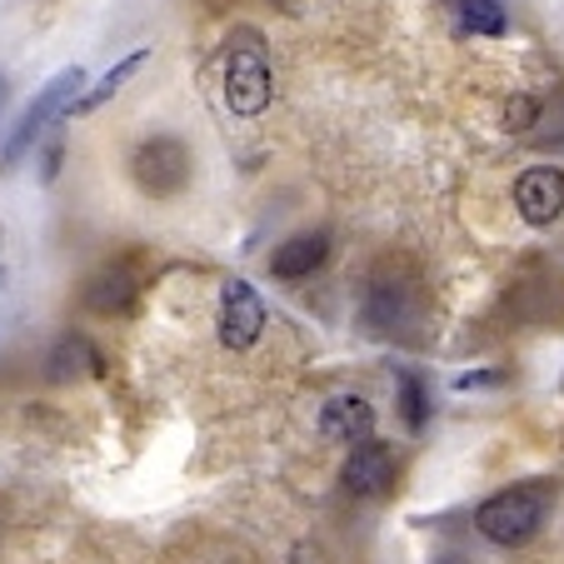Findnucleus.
Here are the masks:
<instances>
[{
  "label": "nucleus",
  "instance_id": "3",
  "mask_svg": "<svg viewBox=\"0 0 564 564\" xmlns=\"http://www.w3.org/2000/svg\"><path fill=\"white\" fill-rule=\"evenodd\" d=\"M86 96V70L80 65H65L61 75H51L41 86V96L25 106V116L15 120V130H11V140H6V160H21L25 150L41 140V130L51 126L55 116H65V110H75V100Z\"/></svg>",
  "mask_w": 564,
  "mask_h": 564
},
{
  "label": "nucleus",
  "instance_id": "11",
  "mask_svg": "<svg viewBox=\"0 0 564 564\" xmlns=\"http://www.w3.org/2000/svg\"><path fill=\"white\" fill-rule=\"evenodd\" d=\"M325 260H330V235L325 230H300V235H290L285 246L270 250V275L275 280H305V275H315Z\"/></svg>",
  "mask_w": 564,
  "mask_h": 564
},
{
  "label": "nucleus",
  "instance_id": "18",
  "mask_svg": "<svg viewBox=\"0 0 564 564\" xmlns=\"http://www.w3.org/2000/svg\"><path fill=\"white\" fill-rule=\"evenodd\" d=\"M505 375L500 370H485V375H465V380H459V390H475V384H500Z\"/></svg>",
  "mask_w": 564,
  "mask_h": 564
},
{
  "label": "nucleus",
  "instance_id": "7",
  "mask_svg": "<svg viewBox=\"0 0 564 564\" xmlns=\"http://www.w3.org/2000/svg\"><path fill=\"white\" fill-rule=\"evenodd\" d=\"M340 485H345V495H355V500H380V495H390L394 449L380 445V440H360V445H350L345 469H340Z\"/></svg>",
  "mask_w": 564,
  "mask_h": 564
},
{
  "label": "nucleus",
  "instance_id": "1",
  "mask_svg": "<svg viewBox=\"0 0 564 564\" xmlns=\"http://www.w3.org/2000/svg\"><path fill=\"white\" fill-rule=\"evenodd\" d=\"M225 106H230V116L240 120H256L270 110V96H275V70H270V51L265 41H260L250 25H240V31L230 35V45H225Z\"/></svg>",
  "mask_w": 564,
  "mask_h": 564
},
{
  "label": "nucleus",
  "instance_id": "6",
  "mask_svg": "<svg viewBox=\"0 0 564 564\" xmlns=\"http://www.w3.org/2000/svg\"><path fill=\"white\" fill-rule=\"evenodd\" d=\"M265 295H260L250 280H225L220 285V319H215V335H220L225 350H250V345L265 335Z\"/></svg>",
  "mask_w": 564,
  "mask_h": 564
},
{
  "label": "nucleus",
  "instance_id": "16",
  "mask_svg": "<svg viewBox=\"0 0 564 564\" xmlns=\"http://www.w3.org/2000/svg\"><path fill=\"white\" fill-rule=\"evenodd\" d=\"M534 135H540L544 145H560V140H564V90H554V100H540Z\"/></svg>",
  "mask_w": 564,
  "mask_h": 564
},
{
  "label": "nucleus",
  "instance_id": "4",
  "mask_svg": "<svg viewBox=\"0 0 564 564\" xmlns=\"http://www.w3.org/2000/svg\"><path fill=\"white\" fill-rule=\"evenodd\" d=\"M420 315H425V300H420V285L405 275V270H384V275L370 280V295H365V319H370L380 335H415Z\"/></svg>",
  "mask_w": 564,
  "mask_h": 564
},
{
  "label": "nucleus",
  "instance_id": "5",
  "mask_svg": "<svg viewBox=\"0 0 564 564\" xmlns=\"http://www.w3.org/2000/svg\"><path fill=\"white\" fill-rule=\"evenodd\" d=\"M130 181L145 195H160V200L181 195L191 185V150H185V140H175V135L140 140L135 155H130Z\"/></svg>",
  "mask_w": 564,
  "mask_h": 564
},
{
  "label": "nucleus",
  "instance_id": "14",
  "mask_svg": "<svg viewBox=\"0 0 564 564\" xmlns=\"http://www.w3.org/2000/svg\"><path fill=\"white\" fill-rule=\"evenodd\" d=\"M459 31L469 35H505L510 31V15H505L500 0H455Z\"/></svg>",
  "mask_w": 564,
  "mask_h": 564
},
{
  "label": "nucleus",
  "instance_id": "13",
  "mask_svg": "<svg viewBox=\"0 0 564 564\" xmlns=\"http://www.w3.org/2000/svg\"><path fill=\"white\" fill-rule=\"evenodd\" d=\"M80 375H100V350L86 335H65L51 350V380H80Z\"/></svg>",
  "mask_w": 564,
  "mask_h": 564
},
{
  "label": "nucleus",
  "instance_id": "10",
  "mask_svg": "<svg viewBox=\"0 0 564 564\" xmlns=\"http://www.w3.org/2000/svg\"><path fill=\"white\" fill-rule=\"evenodd\" d=\"M319 435L340 440V445H360L375 435V405L365 394H330L319 405Z\"/></svg>",
  "mask_w": 564,
  "mask_h": 564
},
{
  "label": "nucleus",
  "instance_id": "2",
  "mask_svg": "<svg viewBox=\"0 0 564 564\" xmlns=\"http://www.w3.org/2000/svg\"><path fill=\"white\" fill-rule=\"evenodd\" d=\"M550 485L534 479V485H514V490H500L475 510V530L495 544H530L540 534L544 514H550Z\"/></svg>",
  "mask_w": 564,
  "mask_h": 564
},
{
  "label": "nucleus",
  "instance_id": "15",
  "mask_svg": "<svg viewBox=\"0 0 564 564\" xmlns=\"http://www.w3.org/2000/svg\"><path fill=\"white\" fill-rule=\"evenodd\" d=\"M400 415H405L410 430H425V420H430V394H425V384H420L415 375L400 380Z\"/></svg>",
  "mask_w": 564,
  "mask_h": 564
},
{
  "label": "nucleus",
  "instance_id": "17",
  "mask_svg": "<svg viewBox=\"0 0 564 564\" xmlns=\"http://www.w3.org/2000/svg\"><path fill=\"white\" fill-rule=\"evenodd\" d=\"M534 120H540V96H514L505 106V130H514V135H530Z\"/></svg>",
  "mask_w": 564,
  "mask_h": 564
},
{
  "label": "nucleus",
  "instance_id": "8",
  "mask_svg": "<svg viewBox=\"0 0 564 564\" xmlns=\"http://www.w3.org/2000/svg\"><path fill=\"white\" fill-rule=\"evenodd\" d=\"M514 210L524 225L544 230L564 215V171L560 165H530V171L514 181Z\"/></svg>",
  "mask_w": 564,
  "mask_h": 564
},
{
  "label": "nucleus",
  "instance_id": "9",
  "mask_svg": "<svg viewBox=\"0 0 564 564\" xmlns=\"http://www.w3.org/2000/svg\"><path fill=\"white\" fill-rule=\"evenodd\" d=\"M86 310L90 315H130L140 300V275L130 260H110V265H100L96 275L86 280Z\"/></svg>",
  "mask_w": 564,
  "mask_h": 564
},
{
  "label": "nucleus",
  "instance_id": "12",
  "mask_svg": "<svg viewBox=\"0 0 564 564\" xmlns=\"http://www.w3.org/2000/svg\"><path fill=\"white\" fill-rule=\"evenodd\" d=\"M145 61H150V51H130V55H126V61H120V65H110V70L100 75L96 86H90L86 96L75 100V116H96L100 106H110V100H116L120 90L130 86V75H135L140 65H145Z\"/></svg>",
  "mask_w": 564,
  "mask_h": 564
}]
</instances>
